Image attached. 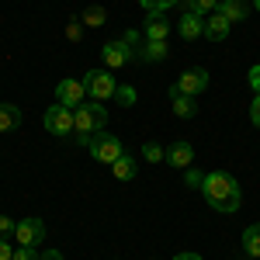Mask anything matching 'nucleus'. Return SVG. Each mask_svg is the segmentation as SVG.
<instances>
[{"instance_id": "4be33fe9", "label": "nucleus", "mask_w": 260, "mask_h": 260, "mask_svg": "<svg viewBox=\"0 0 260 260\" xmlns=\"http://www.w3.org/2000/svg\"><path fill=\"white\" fill-rule=\"evenodd\" d=\"M142 160H149V163H167V149H163L160 142L146 139V142H142Z\"/></svg>"}, {"instance_id": "c85d7f7f", "label": "nucleus", "mask_w": 260, "mask_h": 260, "mask_svg": "<svg viewBox=\"0 0 260 260\" xmlns=\"http://www.w3.org/2000/svg\"><path fill=\"white\" fill-rule=\"evenodd\" d=\"M18 229V222H11V215H0V236H11Z\"/></svg>"}, {"instance_id": "2eb2a0df", "label": "nucleus", "mask_w": 260, "mask_h": 260, "mask_svg": "<svg viewBox=\"0 0 260 260\" xmlns=\"http://www.w3.org/2000/svg\"><path fill=\"white\" fill-rule=\"evenodd\" d=\"M219 14L229 21V24H236V21H246L250 4H246V0H219Z\"/></svg>"}, {"instance_id": "a878e982", "label": "nucleus", "mask_w": 260, "mask_h": 260, "mask_svg": "<svg viewBox=\"0 0 260 260\" xmlns=\"http://www.w3.org/2000/svg\"><path fill=\"white\" fill-rule=\"evenodd\" d=\"M11 260H39V253H35V246H14Z\"/></svg>"}, {"instance_id": "423d86ee", "label": "nucleus", "mask_w": 260, "mask_h": 260, "mask_svg": "<svg viewBox=\"0 0 260 260\" xmlns=\"http://www.w3.org/2000/svg\"><path fill=\"white\" fill-rule=\"evenodd\" d=\"M42 121H45V128H49L52 136H70V132H77V125H73V108H66V104H52Z\"/></svg>"}, {"instance_id": "9b49d317", "label": "nucleus", "mask_w": 260, "mask_h": 260, "mask_svg": "<svg viewBox=\"0 0 260 260\" xmlns=\"http://www.w3.org/2000/svg\"><path fill=\"white\" fill-rule=\"evenodd\" d=\"M177 35L180 39H187V42H194L205 35V18L201 14H194V11H184L177 18Z\"/></svg>"}, {"instance_id": "6ab92c4d", "label": "nucleus", "mask_w": 260, "mask_h": 260, "mask_svg": "<svg viewBox=\"0 0 260 260\" xmlns=\"http://www.w3.org/2000/svg\"><path fill=\"white\" fill-rule=\"evenodd\" d=\"M21 125V108L18 104H0V132H14Z\"/></svg>"}, {"instance_id": "c9c22d12", "label": "nucleus", "mask_w": 260, "mask_h": 260, "mask_svg": "<svg viewBox=\"0 0 260 260\" xmlns=\"http://www.w3.org/2000/svg\"><path fill=\"white\" fill-rule=\"evenodd\" d=\"M253 7H257V11H260V0H253Z\"/></svg>"}, {"instance_id": "f3484780", "label": "nucleus", "mask_w": 260, "mask_h": 260, "mask_svg": "<svg viewBox=\"0 0 260 260\" xmlns=\"http://www.w3.org/2000/svg\"><path fill=\"white\" fill-rule=\"evenodd\" d=\"M243 253L253 257V260H260V222L246 225V233H243Z\"/></svg>"}, {"instance_id": "39448f33", "label": "nucleus", "mask_w": 260, "mask_h": 260, "mask_svg": "<svg viewBox=\"0 0 260 260\" xmlns=\"http://www.w3.org/2000/svg\"><path fill=\"white\" fill-rule=\"evenodd\" d=\"M170 90H177V94H187V98H198V94H205V90H208V70H201V66H191V70H184Z\"/></svg>"}, {"instance_id": "f8f14e48", "label": "nucleus", "mask_w": 260, "mask_h": 260, "mask_svg": "<svg viewBox=\"0 0 260 260\" xmlns=\"http://www.w3.org/2000/svg\"><path fill=\"white\" fill-rule=\"evenodd\" d=\"M167 163H170L174 170H187V167L194 163V146H191V142H174V146L167 149Z\"/></svg>"}, {"instance_id": "cd10ccee", "label": "nucleus", "mask_w": 260, "mask_h": 260, "mask_svg": "<svg viewBox=\"0 0 260 260\" xmlns=\"http://www.w3.org/2000/svg\"><path fill=\"white\" fill-rule=\"evenodd\" d=\"M121 39H125V42H128V45H132V52H136V49H139L142 42H146V39H142V31H125Z\"/></svg>"}, {"instance_id": "b1692460", "label": "nucleus", "mask_w": 260, "mask_h": 260, "mask_svg": "<svg viewBox=\"0 0 260 260\" xmlns=\"http://www.w3.org/2000/svg\"><path fill=\"white\" fill-rule=\"evenodd\" d=\"M184 174H187V187H194V191H201V184H205V174H201V170H194V167H187Z\"/></svg>"}, {"instance_id": "4468645a", "label": "nucleus", "mask_w": 260, "mask_h": 260, "mask_svg": "<svg viewBox=\"0 0 260 260\" xmlns=\"http://www.w3.org/2000/svg\"><path fill=\"white\" fill-rule=\"evenodd\" d=\"M167 56H170L167 42H142L136 49V59H142V62H163Z\"/></svg>"}, {"instance_id": "f704fd0d", "label": "nucleus", "mask_w": 260, "mask_h": 260, "mask_svg": "<svg viewBox=\"0 0 260 260\" xmlns=\"http://www.w3.org/2000/svg\"><path fill=\"white\" fill-rule=\"evenodd\" d=\"M163 7H167V11H170V7H177V4H184V0H160Z\"/></svg>"}, {"instance_id": "c756f323", "label": "nucleus", "mask_w": 260, "mask_h": 260, "mask_svg": "<svg viewBox=\"0 0 260 260\" xmlns=\"http://www.w3.org/2000/svg\"><path fill=\"white\" fill-rule=\"evenodd\" d=\"M246 80H250V87H253V94H260V62L250 66V77H246Z\"/></svg>"}, {"instance_id": "0eeeda50", "label": "nucleus", "mask_w": 260, "mask_h": 260, "mask_svg": "<svg viewBox=\"0 0 260 260\" xmlns=\"http://www.w3.org/2000/svg\"><path fill=\"white\" fill-rule=\"evenodd\" d=\"M101 59H104V70H118L128 59H136V52H132V45L125 39H111L101 45Z\"/></svg>"}, {"instance_id": "f03ea898", "label": "nucleus", "mask_w": 260, "mask_h": 260, "mask_svg": "<svg viewBox=\"0 0 260 260\" xmlns=\"http://www.w3.org/2000/svg\"><path fill=\"white\" fill-rule=\"evenodd\" d=\"M104 121H108V111L101 108V101H83L73 108V125H77V139L87 146L94 132L104 128Z\"/></svg>"}, {"instance_id": "7ed1b4c3", "label": "nucleus", "mask_w": 260, "mask_h": 260, "mask_svg": "<svg viewBox=\"0 0 260 260\" xmlns=\"http://www.w3.org/2000/svg\"><path fill=\"white\" fill-rule=\"evenodd\" d=\"M83 90H87L90 101H108L115 98L118 83L111 77V70H90V73H83Z\"/></svg>"}, {"instance_id": "5701e85b", "label": "nucleus", "mask_w": 260, "mask_h": 260, "mask_svg": "<svg viewBox=\"0 0 260 260\" xmlns=\"http://www.w3.org/2000/svg\"><path fill=\"white\" fill-rule=\"evenodd\" d=\"M66 39H70V42H80L83 39V21L80 18H73L70 24H66Z\"/></svg>"}, {"instance_id": "473e14b6", "label": "nucleus", "mask_w": 260, "mask_h": 260, "mask_svg": "<svg viewBox=\"0 0 260 260\" xmlns=\"http://www.w3.org/2000/svg\"><path fill=\"white\" fill-rule=\"evenodd\" d=\"M39 260H62V253H59V250H45Z\"/></svg>"}, {"instance_id": "f257e3e1", "label": "nucleus", "mask_w": 260, "mask_h": 260, "mask_svg": "<svg viewBox=\"0 0 260 260\" xmlns=\"http://www.w3.org/2000/svg\"><path fill=\"white\" fill-rule=\"evenodd\" d=\"M201 191H205V201L222 212V215H233L236 208H240V184L233 174H225V170H212V174H205V184H201Z\"/></svg>"}, {"instance_id": "412c9836", "label": "nucleus", "mask_w": 260, "mask_h": 260, "mask_svg": "<svg viewBox=\"0 0 260 260\" xmlns=\"http://www.w3.org/2000/svg\"><path fill=\"white\" fill-rule=\"evenodd\" d=\"M184 11H194L201 18H208V14L219 11V0H184Z\"/></svg>"}, {"instance_id": "9d476101", "label": "nucleus", "mask_w": 260, "mask_h": 260, "mask_svg": "<svg viewBox=\"0 0 260 260\" xmlns=\"http://www.w3.org/2000/svg\"><path fill=\"white\" fill-rule=\"evenodd\" d=\"M87 98V90H83V80H62L56 87V104H66V108H77L83 104Z\"/></svg>"}, {"instance_id": "a211bd4d", "label": "nucleus", "mask_w": 260, "mask_h": 260, "mask_svg": "<svg viewBox=\"0 0 260 260\" xmlns=\"http://www.w3.org/2000/svg\"><path fill=\"white\" fill-rule=\"evenodd\" d=\"M111 170H115V177H118V180H132V177H136V174H139V163L132 160L128 153H121L118 160L111 163Z\"/></svg>"}, {"instance_id": "7c9ffc66", "label": "nucleus", "mask_w": 260, "mask_h": 260, "mask_svg": "<svg viewBox=\"0 0 260 260\" xmlns=\"http://www.w3.org/2000/svg\"><path fill=\"white\" fill-rule=\"evenodd\" d=\"M11 257H14V246L7 236H0V260H11Z\"/></svg>"}, {"instance_id": "bb28decb", "label": "nucleus", "mask_w": 260, "mask_h": 260, "mask_svg": "<svg viewBox=\"0 0 260 260\" xmlns=\"http://www.w3.org/2000/svg\"><path fill=\"white\" fill-rule=\"evenodd\" d=\"M139 4H142L146 14H167V7H163L160 0H139Z\"/></svg>"}, {"instance_id": "aec40b11", "label": "nucleus", "mask_w": 260, "mask_h": 260, "mask_svg": "<svg viewBox=\"0 0 260 260\" xmlns=\"http://www.w3.org/2000/svg\"><path fill=\"white\" fill-rule=\"evenodd\" d=\"M80 21H83V24H87V28H101V24L108 21V11H104L101 4H90V7H83Z\"/></svg>"}, {"instance_id": "393cba45", "label": "nucleus", "mask_w": 260, "mask_h": 260, "mask_svg": "<svg viewBox=\"0 0 260 260\" xmlns=\"http://www.w3.org/2000/svg\"><path fill=\"white\" fill-rule=\"evenodd\" d=\"M115 101H118V104H136V90H132V87H118V90H115Z\"/></svg>"}, {"instance_id": "6e6552de", "label": "nucleus", "mask_w": 260, "mask_h": 260, "mask_svg": "<svg viewBox=\"0 0 260 260\" xmlns=\"http://www.w3.org/2000/svg\"><path fill=\"white\" fill-rule=\"evenodd\" d=\"M45 240V222L35 219V215H28V219L18 222V229H14V243L18 246H39Z\"/></svg>"}, {"instance_id": "ddd939ff", "label": "nucleus", "mask_w": 260, "mask_h": 260, "mask_svg": "<svg viewBox=\"0 0 260 260\" xmlns=\"http://www.w3.org/2000/svg\"><path fill=\"white\" fill-rule=\"evenodd\" d=\"M229 28H233V24L215 11V14L205 18V39H208V42H225V39H229Z\"/></svg>"}, {"instance_id": "dca6fc26", "label": "nucleus", "mask_w": 260, "mask_h": 260, "mask_svg": "<svg viewBox=\"0 0 260 260\" xmlns=\"http://www.w3.org/2000/svg\"><path fill=\"white\" fill-rule=\"evenodd\" d=\"M170 101H174V115H177V118H194V115H198V101L194 98L170 90Z\"/></svg>"}, {"instance_id": "72a5a7b5", "label": "nucleus", "mask_w": 260, "mask_h": 260, "mask_svg": "<svg viewBox=\"0 0 260 260\" xmlns=\"http://www.w3.org/2000/svg\"><path fill=\"white\" fill-rule=\"evenodd\" d=\"M174 260H201V253H177Z\"/></svg>"}, {"instance_id": "20e7f679", "label": "nucleus", "mask_w": 260, "mask_h": 260, "mask_svg": "<svg viewBox=\"0 0 260 260\" xmlns=\"http://www.w3.org/2000/svg\"><path fill=\"white\" fill-rule=\"evenodd\" d=\"M87 149H90V156H94L98 163H108V167L125 153L121 142H118V136H111V132H94L90 142H87Z\"/></svg>"}, {"instance_id": "2f4dec72", "label": "nucleus", "mask_w": 260, "mask_h": 260, "mask_svg": "<svg viewBox=\"0 0 260 260\" xmlns=\"http://www.w3.org/2000/svg\"><path fill=\"white\" fill-rule=\"evenodd\" d=\"M250 121H253V125L260 128V94L253 98V104H250Z\"/></svg>"}, {"instance_id": "1a4fd4ad", "label": "nucleus", "mask_w": 260, "mask_h": 260, "mask_svg": "<svg viewBox=\"0 0 260 260\" xmlns=\"http://www.w3.org/2000/svg\"><path fill=\"white\" fill-rule=\"evenodd\" d=\"M174 31V24L167 21V14H146V24H142V39L146 42H167Z\"/></svg>"}]
</instances>
